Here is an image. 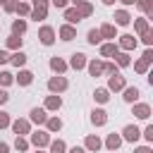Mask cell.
<instances>
[{"label": "cell", "mask_w": 153, "mask_h": 153, "mask_svg": "<svg viewBox=\"0 0 153 153\" xmlns=\"http://www.w3.org/2000/svg\"><path fill=\"white\" fill-rule=\"evenodd\" d=\"M48 88H50V91H65V88H67V79L55 76V79H50V81H48Z\"/></svg>", "instance_id": "cell-1"}, {"label": "cell", "mask_w": 153, "mask_h": 153, "mask_svg": "<svg viewBox=\"0 0 153 153\" xmlns=\"http://www.w3.org/2000/svg\"><path fill=\"white\" fill-rule=\"evenodd\" d=\"M53 36H55V33H53V29H50V26H43V29H41V33H38L41 43H45V45H50V43L55 41Z\"/></svg>", "instance_id": "cell-2"}, {"label": "cell", "mask_w": 153, "mask_h": 153, "mask_svg": "<svg viewBox=\"0 0 153 153\" xmlns=\"http://www.w3.org/2000/svg\"><path fill=\"white\" fill-rule=\"evenodd\" d=\"M31 120H33V122H38V124H43V122L48 120V115H45V110H43V108H33V110H31Z\"/></svg>", "instance_id": "cell-3"}, {"label": "cell", "mask_w": 153, "mask_h": 153, "mask_svg": "<svg viewBox=\"0 0 153 153\" xmlns=\"http://www.w3.org/2000/svg\"><path fill=\"white\" fill-rule=\"evenodd\" d=\"M151 60H153V53H151V50H146V53H143V60H141V62H136V72H146V67H148V62H151Z\"/></svg>", "instance_id": "cell-4"}, {"label": "cell", "mask_w": 153, "mask_h": 153, "mask_svg": "<svg viewBox=\"0 0 153 153\" xmlns=\"http://www.w3.org/2000/svg\"><path fill=\"white\" fill-rule=\"evenodd\" d=\"M91 122L100 127V124H105V122H108V115H105L103 110H93V115H91Z\"/></svg>", "instance_id": "cell-5"}, {"label": "cell", "mask_w": 153, "mask_h": 153, "mask_svg": "<svg viewBox=\"0 0 153 153\" xmlns=\"http://www.w3.org/2000/svg\"><path fill=\"white\" fill-rule=\"evenodd\" d=\"M31 141H33V143H36V146H45V143H48V141H50V136H48V134H45V131H36V134H33V136H31Z\"/></svg>", "instance_id": "cell-6"}, {"label": "cell", "mask_w": 153, "mask_h": 153, "mask_svg": "<svg viewBox=\"0 0 153 153\" xmlns=\"http://www.w3.org/2000/svg\"><path fill=\"white\" fill-rule=\"evenodd\" d=\"M84 65H86V55H81V53L72 55V67H74V69H81Z\"/></svg>", "instance_id": "cell-7"}, {"label": "cell", "mask_w": 153, "mask_h": 153, "mask_svg": "<svg viewBox=\"0 0 153 153\" xmlns=\"http://www.w3.org/2000/svg\"><path fill=\"white\" fill-rule=\"evenodd\" d=\"M110 88H112V91H120V88H124V79H122L120 74H112V79H110Z\"/></svg>", "instance_id": "cell-8"}, {"label": "cell", "mask_w": 153, "mask_h": 153, "mask_svg": "<svg viewBox=\"0 0 153 153\" xmlns=\"http://www.w3.org/2000/svg\"><path fill=\"white\" fill-rule=\"evenodd\" d=\"M136 98H139V88H136V86H131V88H124V100H127V103H134Z\"/></svg>", "instance_id": "cell-9"}, {"label": "cell", "mask_w": 153, "mask_h": 153, "mask_svg": "<svg viewBox=\"0 0 153 153\" xmlns=\"http://www.w3.org/2000/svg\"><path fill=\"white\" fill-rule=\"evenodd\" d=\"M139 134H141V131H139L136 127H124V139H127V141H136Z\"/></svg>", "instance_id": "cell-10"}, {"label": "cell", "mask_w": 153, "mask_h": 153, "mask_svg": "<svg viewBox=\"0 0 153 153\" xmlns=\"http://www.w3.org/2000/svg\"><path fill=\"white\" fill-rule=\"evenodd\" d=\"M60 36H62V41H72V38L76 36V31H74L72 26H62V29H60Z\"/></svg>", "instance_id": "cell-11"}, {"label": "cell", "mask_w": 153, "mask_h": 153, "mask_svg": "<svg viewBox=\"0 0 153 153\" xmlns=\"http://www.w3.org/2000/svg\"><path fill=\"white\" fill-rule=\"evenodd\" d=\"M134 115L141 117V120H146V117L151 115V108H148V105H136V108H134Z\"/></svg>", "instance_id": "cell-12"}, {"label": "cell", "mask_w": 153, "mask_h": 153, "mask_svg": "<svg viewBox=\"0 0 153 153\" xmlns=\"http://www.w3.org/2000/svg\"><path fill=\"white\" fill-rule=\"evenodd\" d=\"M12 129H14L17 134H26V131H29V122H24V120H17V122L12 124Z\"/></svg>", "instance_id": "cell-13"}, {"label": "cell", "mask_w": 153, "mask_h": 153, "mask_svg": "<svg viewBox=\"0 0 153 153\" xmlns=\"http://www.w3.org/2000/svg\"><path fill=\"white\" fill-rule=\"evenodd\" d=\"M120 43H122V48H124V50H131V48L136 45V38H134V36H122V41H120Z\"/></svg>", "instance_id": "cell-14"}, {"label": "cell", "mask_w": 153, "mask_h": 153, "mask_svg": "<svg viewBox=\"0 0 153 153\" xmlns=\"http://www.w3.org/2000/svg\"><path fill=\"white\" fill-rule=\"evenodd\" d=\"M60 103H62V100H60V96H50V98L45 100V108H48V110H57V108H60Z\"/></svg>", "instance_id": "cell-15"}, {"label": "cell", "mask_w": 153, "mask_h": 153, "mask_svg": "<svg viewBox=\"0 0 153 153\" xmlns=\"http://www.w3.org/2000/svg\"><path fill=\"white\" fill-rule=\"evenodd\" d=\"M86 148H88V151H98V148H100V139H98V136H88V139H86Z\"/></svg>", "instance_id": "cell-16"}, {"label": "cell", "mask_w": 153, "mask_h": 153, "mask_svg": "<svg viewBox=\"0 0 153 153\" xmlns=\"http://www.w3.org/2000/svg\"><path fill=\"white\" fill-rule=\"evenodd\" d=\"M65 19L74 24V22H79V19H81V14H79V10H67V12H65Z\"/></svg>", "instance_id": "cell-17"}, {"label": "cell", "mask_w": 153, "mask_h": 153, "mask_svg": "<svg viewBox=\"0 0 153 153\" xmlns=\"http://www.w3.org/2000/svg\"><path fill=\"white\" fill-rule=\"evenodd\" d=\"M100 36H105V38H115V26L103 24V26H100Z\"/></svg>", "instance_id": "cell-18"}, {"label": "cell", "mask_w": 153, "mask_h": 153, "mask_svg": "<svg viewBox=\"0 0 153 153\" xmlns=\"http://www.w3.org/2000/svg\"><path fill=\"white\" fill-rule=\"evenodd\" d=\"M103 69H105V65H103V62H91V65H88V72H91L93 76H98Z\"/></svg>", "instance_id": "cell-19"}, {"label": "cell", "mask_w": 153, "mask_h": 153, "mask_svg": "<svg viewBox=\"0 0 153 153\" xmlns=\"http://www.w3.org/2000/svg\"><path fill=\"white\" fill-rule=\"evenodd\" d=\"M31 79H33V74H31V72H19V76H17V81H19L22 86L31 84Z\"/></svg>", "instance_id": "cell-20"}, {"label": "cell", "mask_w": 153, "mask_h": 153, "mask_svg": "<svg viewBox=\"0 0 153 153\" xmlns=\"http://www.w3.org/2000/svg\"><path fill=\"white\" fill-rule=\"evenodd\" d=\"M120 143H122V139H120L117 134H110V136H108V148H110V151H115Z\"/></svg>", "instance_id": "cell-21"}, {"label": "cell", "mask_w": 153, "mask_h": 153, "mask_svg": "<svg viewBox=\"0 0 153 153\" xmlns=\"http://www.w3.org/2000/svg\"><path fill=\"white\" fill-rule=\"evenodd\" d=\"M115 19H117V24H122V26H124V24H129V19H131V17H129L127 12H122V10H120V12H115Z\"/></svg>", "instance_id": "cell-22"}, {"label": "cell", "mask_w": 153, "mask_h": 153, "mask_svg": "<svg viewBox=\"0 0 153 153\" xmlns=\"http://www.w3.org/2000/svg\"><path fill=\"white\" fill-rule=\"evenodd\" d=\"M50 67H53L55 72H65V67H67V65H65L60 57H53V60H50Z\"/></svg>", "instance_id": "cell-23"}, {"label": "cell", "mask_w": 153, "mask_h": 153, "mask_svg": "<svg viewBox=\"0 0 153 153\" xmlns=\"http://www.w3.org/2000/svg\"><path fill=\"white\" fill-rule=\"evenodd\" d=\"M88 43H91V45H96V43H100V31H96V29H91V31H88Z\"/></svg>", "instance_id": "cell-24"}, {"label": "cell", "mask_w": 153, "mask_h": 153, "mask_svg": "<svg viewBox=\"0 0 153 153\" xmlns=\"http://www.w3.org/2000/svg\"><path fill=\"white\" fill-rule=\"evenodd\" d=\"M100 53H103L105 57H108V55H115V53H117V45H112V43H105V45L100 48Z\"/></svg>", "instance_id": "cell-25"}, {"label": "cell", "mask_w": 153, "mask_h": 153, "mask_svg": "<svg viewBox=\"0 0 153 153\" xmlns=\"http://www.w3.org/2000/svg\"><path fill=\"white\" fill-rule=\"evenodd\" d=\"M10 60H12V62H14V65H17V67H22V65H24V62H26V55H24V53H14V55H12V57H10Z\"/></svg>", "instance_id": "cell-26"}, {"label": "cell", "mask_w": 153, "mask_h": 153, "mask_svg": "<svg viewBox=\"0 0 153 153\" xmlns=\"http://www.w3.org/2000/svg\"><path fill=\"white\" fill-rule=\"evenodd\" d=\"M91 12H93V7H91V5L84 0V2L79 5V14H81V17H86V14H91Z\"/></svg>", "instance_id": "cell-27"}, {"label": "cell", "mask_w": 153, "mask_h": 153, "mask_svg": "<svg viewBox=\"0 0 153 153\" xmlns=\"http://www.w3.org/2000/svg\"><path fill=\"white\" fill-rule=\"evenodd\" d=\"M50 153H65V143L62 141H53L50 143Z\"/></svg>", "instance_id": "cell-28"}, {"label": "cell", "mask_w": 153, "mask_h": 153, "mask_svg": "<svg viewBox=\"0 0 153 153\" xmlns=\"http://www.w3.org/2000/svg\"><path fill=\"white\" fill-rule=\"evenodd\" d=\"M31 17H33V19H45V7H33Z\"/></svg>", "instance_id": "cell-29"}, {"label": "cell", "mask_w": 153, "mask_h": 153, "mask_svg": "<svg viewBox=\"0 0 153 153\" xmlns=\"http://www.w3.org/2000/svg\"><path fill=\"white\" fill-rule=\"evenodd\" d=\"M12 31H14V33H24V31H26V22H14V24H12Z\"/></svg>", "instance_id": "cell-30"}, {"label": "cell", "mask_w": 153, "mask_h": 153, "mask_svg": "<svg viewBox=\"0 0 153 153\" xmlns=\"http://www.w3.org/2000/svg\"><path fill=\"white\" fill-rule=\"evenodd\" d=\"M45 122H48V129H50V131H57V129L62 127V122L55 120V117H53V120H45Z\"/></svg>", "instance_id": "cell-31"}, {"label": "cell", "mask_w": 153, "mask_h": 153, "mask_svg": "<svg viewBox=\"0 0 153 153\" xmlns=\"http://www.w3.org/2000/svg\"><path fill=\"white\" fill-rule=\"evenodd\" d=\"M136 31H139V33H146V31H148L146 19H136Z\"/></svg>", "instance_id": "cell-32"}, {"label": "cell", "mask_w": 153, "mask_h": 153, "mask_svg": "<svg viewBox=\"0 0 153 153\" xmlns=\"http://www.w3.org/2000/svg\"><path fill=\"white\" fill-rule=\"evenodd\" d=\"M96 100H98V103H105V100H108V91H105V88H98V91H96Z\"/></svg>", "instance_id": "cell-33"}, {"label": "cell", "mask_w": 153, "mask_h": 153, "mask_svg": "<svg viewBox=\"0 0 153 153\" xmlns=\"http://www.w3.org/2000/svg\"><path fill=\"white\" fill-rule=\"evenodd\" d=\"M136 5H139L143 12H151V7H153V2H151V0H136Z\"/></svg>", "instance_id": "cell-34"}, {"label": "cell", "mask_w": 153, "mask_h": 153, "mask_svg": "<svg viewBox=\"0 0 153 153\" xmlns=\"http://www.w3.org/2000/svg\"><path fill=\"white\" fill-rule=\"evenodd\" d=\"M7 45H10V48H19V45H22V38H17V33H14L12 38H7Z\"/></svg>", "instance_id": "cell-35"}, {"label": "cell", "mask_w": 153, "mask_h": 153, "mask_svg": "<svg viewBox=\"0 0 153 153\" xmlns=\"http://www.w3.org/2000/svg\"><path fill=\"white\" fill-rule=\"evenodd\" d=\"M117 65L127 67V65H129V55H127V53H120V55H117Z\"/></svg>", "instance_id": "cell-36"}, {"label": "cell", "mask_w": 153, "mask_h": 153, "mask_svg": "<svg viewBox=\"0 0 153 153\" xmlns=\"http://www.w3.org/2000/svg\"><path fill=\"white\" fill-rule=\"evenodd\" d=\"M0 84H2V86L12 84V74H10V72H2V74H0Z\"/></svg>", "instance_id": "cell-37"}, {"label": "cell", "mask_w": 153, "mask_h": 153, "mask_svg": "<svg viewBox=\"0 0 153 153\" xmlns=\"http://www.w3.org/2000/svg\"><path fill=\"white\" fill-rule=\"evenodd\" d=\"M14 146H17V151H26V146H29V143H26L24 139H19V136H17V143H14Z\"/></svg>", "instance_id": "cell-38"}, {"label": "cell", "mask_w": 153, "mask_h": 153, "mask_svg": "<svg viewBox=\"0 0 153 153\" xmlns=\"http://www.w3.org/2000/svg\"><path fill=\"white\" fill-rule=\"evenodd\" d=\"M14 10H17L19 14H29V5H14Z\"/></svg>", "instance_id": "cell-39"}, {"label": "cell", "mask_w": 153, "mask_h": 153, "mask_svg": "<svg viewBox=\"0 0 153 153\" xmlns=\"http://www.w3.org/2000/svg\"><path fill=\"white\" fill-rule=\"evenodd\" d=\"M10 124V117H7V112H0V127H7Z\"/></svg>", "instance_id": "cell-40"}, {"label": "cell", "mask_w": 153, "mask_h": 153, "mask_svg": "<svg viewBox=\"0 0 153 153\" xmlns=\"http://www.w3.org/2000/svg\"><path fill=\"white\" fill-rule=\"evenodd\" d=\"M143 43H148V45L153 43V33H151V31H146V33H143Z\"/></svg>", "instance_id": "cell-41"}, {"label": "cell", "mask_w": 153, "mask_h": 153, "mask_svg": "<svg viewBox=\"0 0 153 153\" xmlns=\"http://www.w3.org/2000/svg\"><path fill=\"white\" fill-rule=\"evenodd\" d=\"M143 136H146L148 141H153V127H146V131H143Z\"/></svg>", "instance_id": "cell-42"}, {"label": "cell", "mask_w": 153, "mask_h": 153, "mask_svg": "<svg viewBox=\"0 0 153 153\" xmlns=\"http://www.w3.org/2000/svg\"><path fill=\"white\" fill-rule=\"evenodd\" d=\"M48 0H33V7H45Z\"/></svg>", "instance_id": "cell-43"}, {"label": "cell", "mask_w": 153, "mask_h": 153, "mask_svg": "<svg viewBox=\"0 0 153 153\" xmlns=\"http://www.w3.org/2000/svg\"><path fill=\"white\" fill-rule=\"evenodd\" d=\"M7 60H10V55H7L5 50H0V62H7Z\"/></svg>", "instance_id": "cell-44"}, {"label": "cell", "mask_w": 153, "mask_h": 153, "mask_svg": "<svg viewBox=\"0 0 153 153\" xmlns=\"http://www.w3.org/2000/svg\"><path fill=\"white\" fill-rule=\"evenodd\" d=\"M53 5H55V7H65V5H67V0H53Z\"/></svg>", "instance_id": "cell-45"}, {"label": "cell", "mask_w": 153, "mask_h": 153, "mask_svg": "<svg viewBox=\"0 0 153 153\" xmlns=\"http://www.w3.org/2000/svg\"><path fill=\"white\" fill-rule=\"evenodd\" d=\"M7 98H10V96H7L5 91H0V105H2V103H7Z\"/></svg>", "instance_id": "cell-46"}, {"label": "cell", "mask_w": 153, "mask_h": 153, "mask_svg": "<svg viewBox=\"0 0 153 153\" xmlns=\"http://www.w3.org/2000/svg\"><path fill=\"white\" fill-rule=\"evenodd\" d=\"M134 153H151V148H148V146H141V148H136Z\"/></svg>", "instance_id": "cell-47"}, {"label": "cell", "mask_w": 153, "mask_h": 153, "mask_svg": "<svg viewBox=\"0 0 153 153\" xmlns=\"http://www.w3.org/2000/svg\"><path fill=\"white\" fill-rule=\"evenodd\" d=\"M7 151H10V146H7V143H2V141H0V153H7Z\"/></svg>", "instance_id": "cell-48"}, {"label": "cell", "mask_w": 153, "mask_h": 153, "mask_svg": "<svg viewBox=\"0 0 153 153\" xmlns=\"http://www.w3.org/2000/svg\"><path fill=\"white\" fill-rule=\"evenodd\" d=\"M69 153H86V151H84V148H76V146H74V148H72Z\"/></svg>", "instance_id": "cell-49"}, {"label": "cell", "mask_w": 153, "mask_h": 153, "mask_svg": "<svg viewBox=\"0 0 153 153\" xmlns=\"http://www.w3.org/2000/svg\"><path fill=\"white\" fill-rule=\"evenodd\" d=\"M122 2H124V5H134L136 0H122Z\"/></svg>", "instance_id": "cell-50"}, {"label": "cell", "mask_w": 153, "mask_h": 153, "mask_svg": "<svg viewBox=\"0 0 153 153\" xmlns=\"http://www.w3.org/2000/svg\"><path fill=\"white\" fill-rule=\"evenodd\" d=\"M103 2H108V5H110V2H115V0H103Z\"/></svg>", "instance_id": "cell-51"}, {"label": "cell", "mask_w": 153, "mask_h": 153, "mask_svg": "<svg viewBox=\"0 0 153 153\" xmlns=\"http://www.w3.org/2000/svg\"><path fill=\"white\" fill-rule=\"evenodd\" d=\"M5 2H7V0H0V5H5Z\"/></svg>", "instance_id": "cell-52"}]
</instances>
